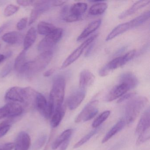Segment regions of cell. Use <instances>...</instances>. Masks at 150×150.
Returning <instances> with one entry per match:
<instances>
[{
	"label": "cell",
	"mask_w": 150,
	"mask_h": 150,
	"mask_svg": "<svg viewBox=\"0 0 150 150\" xmlns=\"http://www.w3.org/2000/svg\"><path fill=\"white\" fill-rule=\"evenodd\" d=\"M147 102V98L142 96H134L129 100L125 108V120L127 124L134 122Z\"/></svg>",
	"instance_id": "cell-1"
},
{
	"label": "cell",
	"mask_w": 150,
	"mask_h": 150,
	"mask_svg": "<svg viewBox=\"0 0 150 150\" xmlns=\"http://www.w3.org/2000/svg\"><path fill=\"white\" fill-rule=\"evenodd\" d=\"M53 57L52 51L42 52L35 60L27 62L24 73L28 75H32L45 69L50 64Z\"/></svg>",
	"instance_id": "cell-2"
},
{
	"label": "cell",
	"mask_w": 150,
	"mask_h": 150,
	"mask_svg": "<svg viewBox=\"0 0 150 150\" xmlns=\"http://www.w3.org/2000/svg\"><path fill=\"white\" fill-rule=\"evenodd\" d=\"M65 86V80L64 77L58 76L56 78L50 95V100L53 102L55 110L63 106Z\"/></svg>",
	"instance_id": "cell-3"
},
{
	"label": "cell",
	"mask_w": 150,
	"mask_h": 150,
	"mask_svg": "<svg viewBox=\"0 0 150 150\" xmlns=\"http://www.w3.org/2000/svg\"><path fill=\"white\" fill-rule=\"evenodd\" d=\"M31 88L13 87L8 90L5 95V99L8 102L20 103L28 105L32 93Z\"/></svg>",
	"instance_id": "cell-4"
},
{
	"label": "cell",
	"mask_w": 150,
	"mask_h": 150,
	"mask_svg": "<svg viewBox=\"0 0 150 150\" xmlns=\"http://www.w3.org/2000/svg\"><path fill=\"white\" fill-rule=\"evenodd\" d=\"M136 54L135 50L130 51L122 57L114 59L103 67L99 72L101 77H105L108 75L111 71L122 67L127 64L134 58Z\"/></svg>",
	"instance_id": "cell-5"
},
{
	"label": "cell",
	"mask_w": 150,
	"mask_h": 150,
	"mask_svg": "<svg viewBox=\"0 0 150 150\" xmlns=\"http://www.w3.org/2000/svg\"><path fill=\"white\" fill-rule=\"evenodd\" d=\"M63 34V29L57 28L53 32L45 35L38 44V51L42 52L51 51V50L61 39Z\"/></svg>",
	"instance_id": "cell-6"
},
{
	"label": "cell",
	"mask_w": 150,
	"mask_h": 150,
	"mask_svg": "<svg viewBox=\"0 0 150 150\" xmlns=\"http://www.w3.org/2000/svg\"><path fill=\"white\" fill-rule=\"evenodd\" d=\"M98 103L99 102L97 100L88 103L75 118V122L78 123L81 122H87L93 119L98 113Z\"/></svg>",
	"instance_id": "cell-7"
},
{
	"label": "cell",
	"mask_w": 150,
	"mask_h": 150,
	"mask_svg": "<svg viewBox=\"0 0 150 150\" xmlns=\"http://www.w3.org/2000/svg\"><path fill=\"white\" fill-rule=\"evenodd\" d=\"M98 34H95L91 36L89 38L86 40L84 42L82 43L79 47L77 48L71 55L66 59L61 66V69H64L69 66L70 65L75 62L80 57L82 52L85 49L91 44L98 36Z\"/></svg>",
	"instance_id": "cell-8"
},
{
	"label": "cell",
	"mask_w": 150,
	"mask_h": 150,
	"mask_svg": "<svg viewBox=\"0 0 150 150\" xmlns=\"http://www.w3.org/2000/svg\"><path fill=\"white\" fill-rule=\"evenodd\" d=\"M24 109L21 104L16 103L8 102L0 108V120L7 117L14 118L21 115Z\"/></svg>",
	"instance_id": "cell-9"
},
{
	"label": "cell",
	"mask_w": 150,
	"mask_h": 150,
	"mask_svg": "<svg viewBox=\"0 0 150 150\" xmlns=\"http://www.w3.org/2000/svg\"><path fill=\"white\" fill-rule=\"evenodd\" d=\"M34 8L31 11L29 24H33L39 16L44 12L49 10L51 6V1H35Z\"/></svg>",
	"instance_id": "cell-10"
},
{
	"label": "cell",
	"mask_w": 150,
	"mask_h": 150,
	"mask_svg": "<svg viewBox=\"0 0 150 150\" xmlns=\"http://www.w3.org/2000/svg\"><path fill=\"white\" fill-rule=\"evenodd\" d=\"M86 96L85 89L80 88L74 92L68 98L67 105L71 110L77 108L82 103Z\"/></svg>",
	"instance_id": "cell-11"
},
{
	"label": "cell",
	"mask_w": 150,
	"mask_h": 150,
	"mask_svg": "<svg viewBox=\"0 0 150 150\" xmlns=\"http://www.w3.org/2000/svg\"><path fill=\"white\" fill-rule=\"evenodd\" d=\"M31 145L30 136L25 132H21L17 135L14 143V150H29Z\"/></svg>",
	"instance_id": "cell-12"
},
{
	"label": "cell",
	"mask_w": 150,
	"mask_h": 150,
	"mask_svg": "<svg viewBox=\"0 0 150 150\" xmlns=\"http://www.w3.org/2000/svg\"><path fill=\"white\" fill-rule=\"evenodd\" d=\"M129 90V88L127 85L119 83L118 85L113 88L108 93L106 97V101L108 102L113 101L120 98Z\"/></svg>",
	"instance_id": "cell-13"
},
{
	"label": "cell",
	"mask_w": 150,
	"mask_h": 150,
	"mask_svg": "<svg viewBox=\"0 0 150 150\" xmlns=\"http://www.w3.org/2000/svg\"><path fill=\"white\" fill-rule=\"evenodd\" d=\"M133 28H135V27L132 21L119 24L115 27L107 36L106 41H109L112 40L113 38L120 35L121 34Z\"/></svg>",
	"instance_id": "cell-14"
},
{
	"label": "cell",
	"mask_w": 150,
	"mask_h": 150,
	"mask_svg": "<svg viewBox=\"0 0 150 150\" xmlns=\"http://www.w3.org/2000/svg\"><path fill=\"white\" fill-rule=\"evenodd\" d=\"M150 110L149 108H148L143 113L136 127V133L139 135L142 132L150 130Z\"/></svg>",
	"instance_id": "cell-15"
},
{
	"label": "cell",
	"mask_w": 150,
	"mask_h": 150,
	"mask_svg": "<svg viewBox=\"0 0 150 150\" xmlns=\"http://www.w3.org/2000/svg\"><path fill=\"white\" fill-rule=\"evenodd\" d=\"M94 75L88 70H83L81 72L79 78V86L81 89L90 86L94 82Z\"/></svg>",
	"instance_id": "cell-16"
},
{
	"label": "cell",
	"mask_w": 150,
	"mask_h": 150,
	"mask_svg": "<svg viewBox=\"0 0 150 150\" xmlns=\"http://www.w3.org/2000/svg\"><path fill=\"white\" fill-rule=\"evenodd\" d=\"M119 82L120 84H125L131 89L137 86L138 84V80L132 73L127 72L120 76Z\"/></svg>",
	"instance_id": "cell-17"
},
{
	"label": "cell",
	"mask_w": 150,
	"mask_h": 150,
	"mask_svg": "<svg viewBox=\"0 0 150 150\" xmlns=\"http://www.w3.org/2000/svg\"><path fill=\"white\" fill-rule=\"evenodd\" d=\"M150 2V1L148 0H142L137 1L133 4L130 8L121 14L118 18L120 19H123L128 16H131L136 13L138 10L149 5Z\"/></svg>",
	"instance_id": "cell-18"
},
{
	"label": "cell",
	"mask_w": 150,
	"mask_h": 150,
	"mask_svg": "<svg viewBox=\"0 0 150 150\" xmlns=\"http://www.w3.org/2000/svg\"><path fill=\"white\" fill-rule=\"evenodd\" d=\"M1 38L7 43L11 45L19 44L23 41V36L20 32L11 31L4 34Z\"/></svg>",
	"instance_id": "cell-19"
},
{
	"label": "cell",
	"mask_w": 150,
	"mask_h": 150,
	"mask_svg": "<svg viewBox=\"0 0 150 150\" xmlns=\"http://www.w3.org/2000/svg\"><path fill=\"white\" fill-rule=\"evenodd\" d=\"M101 24V20H97L92 21L88 24L82 31V33L79 35L77 41H81L85 39L90 35L91 34L93 33L100 27Z\"/></svg>",
	"instance_id": "cell-20"
},
{
	"label": "cell",
	"mask_w": 150,
	"mask_h": 150,
	"mask_svg": "<svg viewBox=\"0 0 150 150\" xmlns=\"http://www.w3.org/2000/svg\"><path fill=\"white\" fill-rule=\"evenodd\" d=\"M126 124V122L125 120L123 118L119 120L108 132L105 135V137L103 139L102 143L103 144L107 142L108 140H109L111 137L114 135H115L117 132L122 130Z\"/></svg>",
	"instance_id": "cell-21"
},
{
	"label": "cell",
	"mask_w": 150,
	"mask_h": 150,
	"mask_svg": "<svg viewBox=\"0 0 150 150\" xmlns=\"http://www.w3.org/2000/svg\"><path fill=\"white\" fill-rule=\"evenodd\" d=\"M88 6L86 3L78 2L71 6L69 8V13L74 16L81 18L82 15L86 12Z\"/></svg>",
	"instance_id": "cell-22"
},
{
	"label": "cell",
	"mask_w": 150,
	"mask_h": 150,
	"mask_svg": "<svg viewBox=\"0 0 150 150\" xmlns=\"http://www.w3.org/2000/svg\"><path fill=\"white\" fill-rule=\"evenodd\" d=\"M65 111V107L63 105L61 108L55 110L51 119V125L52 128H56L59 125L64 116Z\"/></svg>",
	"instance_id": "cell-23"
},
{
	"label": "cell",
	"mask_w": 150,
	"mask_h": 150,
	"mask_svg": "<svg viewBox=\"0 0 150 150\" xmlns=\"http://www.w3.org/2000/svg\"><path fill=\"white\" fill-rule=\"evenodd\" d=\"M27 63L26 51L23 50L16 59L14 63V67L16 71L19 73H23Z\"/></svg>",
	"instance_id": "cell-24"
},
{
	"label": "cell",
	"mask_w": 150,
	"mask_h": 150,
	"mask_svg": "<svg viewBox=\"0 0 150 150\" xmlns=\"http://www.w3.org/2000/svg\"><path fill=\"white\" fill-rule=\"evenodd\" d=\"M36 30L34 28H31L28 30L23 39V47L24 50L27 51L28 50L35 42L36 39Z\"/></svg>",
	"instance_id": "cell-25"
},
{
	"label": "cell",
	"mask_w": 150,
	"mask_h": 150,
	"mask_svg": "<svg viewBox=\"0 0 150 150\" xmlns=\"http://www.w3.org/2000/svg\"><path fill=\"white\" fill-rule=\"evenodd\" d=\"M73 132V130L72 129H68L63 132L53 142L52 146V149L53 150L57 149L65 141L70 139Z\"/></svg>",
	"instance_id": "cell-26"
},
{
	"label": "cell",
	"mask_w": 150,
	"mask_h": 150,
	"mask_svg": "<svg viewBox=\"0 0 150 150\" xmlns=\"http://www.w3.org/2000/svg\"><path fill=\"white\" fill-rule=\"evenodd\" d=\"M48 104V102L45 97L41 93L36 94L35 100V106L40 114L42 115Z\"/></svg>",
	"instance_id": "cell-27"
},
{
	"label": "cell",
	"mask_w": 150,
	"mask_h": 150,
	"mask_svg": "<svg viewBox=\"0 0 150 150\" xmlns=\"http://www.w3.org/2000/svg\"><path fill=\"white\" fill-rule=\"evenodd\" d=\"M37 28L38 31L40 35H45L53 32L57 28L53 24L44 21L39 23Z\"/></svg>",
	"instance_id": "cell-28"
},
{
	"label": "cell",
	"mask_w": 150,
	"mask_h": 150,
	"mask_svg": "<svg viewBox=\"0 0 150 150\" xmlns=\"http://www.w3.org/2000/svg\"><path fill=\"white\" fill-rule=\"evenodd\" d=\"M107 3L97 2L91 6L89 10V14L91 16H98L103 14L108 8Z\"/></svg>",
	"instance_id": "cell-29"
},
{
	"label": "cell",
	"mask_w": 150,
	"mask_h": 150,
	"mask_svg": "<svg viewBox=\"0 0 150 150\" xmlns=\"http://www.w3.org/2000/svg\"><path fill=\"white\" fill-rule=\"evenodd\" d=\"M110 110H106L99 115L93 122L92 127L94 129L99 128V126L105 122L110 115Z\"/></svg>",
	"instance_id": "cell-30"
},
{
	"label": "cell",
	"mask_w": 150,
	"mask_h": 150,
	"mask_svg": "<svg viewBox=\"0 0 150 150\" xmlns=\"http://www.w3.org/2000/svg\"><path fill=\"white\" fill-rule=\"evenodd\" d=\"M13 122V118H8L0 123V138L4 137L9 131Z\"/></svg>",
	"instance_id": "cell-31"
},
{
	"label": "cell",
	"mask_w": 150,
	"mask_h": 150,
	"mask_svg": "<svg viewBox=\"0 0 150 150\" xmlns=\"http://www.w3.org/2000/svg\"><path fill=\"white\" fill-rule=\"evenodd\" d=\"M98 128L95 129H94L91 131L89 133H88L86 136H84L79 141H78V142L74 145V148H78V147H79L80 146H81L82 145L86 143V142L88 141L93 136H94V135L97 133L98 129H99Z\"/></svg>",
	"instance_id": "cell-32"
},
{
	"label": "cell",
	"mask_w": 150,
	"mask_h": 150,
	"mask_svg": "<svg viewBox=\"0 0 150 150\" xmlns=\"http://www.w3.org/2000/svg\"><path fill=\"white\" fill-rule=\"evenodd\" d=\"M47 139V136L43 135L40 136L33 144L32 149L33 150H39L42 148L45 144Z\"/></svg>",
	"instance_id": "cell-33"
},
{
	"label": "cell",
	"mask_w": 150,
	"mask_h": 150,
	"mask_svg": "<svg viewBox=\"0 0 150 150\" xmlns=\"http://www.w3.org/2000/svg\"><path fill=\"white\" fill-rule=\"evenodd\" d=\"M20 7L18 6L10 4L7 6L5 8L4 12V15L6 17H9L17 13Z\"/></svg>",
	"instance_id": "cell-34"
},
{
	"label": "cell",
	"mask_w": 150,
	"mask_h": 150,
	"mask_svg": "<svg viewBox=\"0 0 150 150\" xmlns=\"http://www.w3.org/2000/svg\"><path fill=\"white\" fill-rule=\"evenodd\" d=\"M150 130H148L139 134V136L136 142V144L137 145H140L149 140L150 139Z\"/></svg>",
	"instance_id": "cell-35"
},
{
	"label": "cell",
	"mask_w": 150,
	"mask_h": 150,
	"mask_svg": "<svg viewBox=\"0 0 150 150\" xmlns=\"http://www.w3.org/2000/svg\"><path fill=\"white\" fill-rule=\"evenodd\" d=\"M12 68V64L11 63H8L6 64L0 71V77L2 78L6 77L10 73Z\"/></svg>",
	"instance_id": "cell-36"
},
{
	"label": "cell",
	"mask_w": 150,
	"mask_h": 150,
	"mask_svg": "<svg viewBox=\"0 0 150 150\" xmlns=\"http://www.w3.org/2000/svg\"><path fill=\"white\" fill-rule=\"evenodd\" d=\"M136 95L135 93H125V94L121 96L119 100H117V103H121L127 100H129L132 97H134Z\"/></svg>",
	"instance_id": "cell-37"
},
{
	"label": "cell",
	"mask_w": 150,
	"mask_h": 150,
	"mask_svg": "<svg viewBox=\"0 0 150 150\" xmlns=\"http://www.w3.org/2000/svg\"><path fill=\"white\" fill-rule=\"evenodd\" d=\"M28 18H23L21 19L19 22L17 23V29L19 30H22L26 28L27 26V23H28Z\"/></svg>",
	"instance_id": "cell-38"
},
{
	"label": "cell",
	"mask_w": 150,
	"mask_h": 150,
	"mask_svg": "<svg viewBox=\"0 0 150 150\" xmlns=\"http://www.w3.org/2000/svg\"><path fill=\"white\" fill-rule=\"evenodd\" d=\"M17 4L22 6L27 7L29 6H34L35 1H30V0H18L16 1Z\"/></svg>",
	"instance_id": "cell-39"
},
{
	"label": "cell",
	"mask_w": 150,
	"mask_h": 150,
	"mask_svg": "<svg viewBox=\"0 0 150 150\" xmlns=\"http://www.w3.org/2000/svg\"><path fill=\"white\" fill-rule=\"evenodd\" d=\"M14 148V143H7L0 147V150H12Z\"/></svg>",
	"instance_id": "cell-40"
},
{
	"label": "cell",
	"mask_w": 150,
	"mask_h": 150,
	"mask_svg": "<svg viewBox=\"0 0 150 150\" xmlns=\"http://www.w3.org/2000/svg\"><path fill=\"white\" fill-rule=\"evenodd\" d=\"M65 1H52V6H59L64 4Z\"/></svg>",
	"instance_id": "cell-41"
},
{
	"label": "cell",
	"mask_w": 150,
	"mask_h": 150,
	"mask_svg": "<svg viewBox=\"0 0 150 150\" xmlns=\"http://www.w3.org/2000/svg\"><path fill=\"white\" fill-rule=\"evenodd\" d=\"M55 71V69H54V68H51V69H50V70H48V71H46L44 73V76L45 77H50V76L52 75V74L54 73Z\"/></svg>",
	"instance_id": "cell-42"
},
{
	"label": "cell",
	"mask_w": 150,
	"mask_h": 150,
	"mask_svg": "<svg viewBox=\"0 0 150 150\" xmlns=\"http://www.w3.org/2000/svg\"><path fill=\"white\" fill-rule=\"evenodd\" d=\"M69 139H68V140H66V141H65L64 143H63L61 145V146H60V150H66V149H67V147H68V145L69 144Z\"/></svg>",
	"instance_id": "cell-43"
},
{
	"label": "cell",
	"mask_w": 150,
	"mask_h": 150,
	"mask_svg": "<svg viewBox=\"0 0 150 150\" xmlns=\"http://www.w3.org/2000/svg\"><path fill=\"white\" fill-rule=\"evenodd\" d=\"M6 57L3 54H0V64L2 63L6 59Z\"/></svg>",
	"instance_id": "cell-44"
},
{
	"label": "cell",
	"mask_w": 150,
	"mask_h": 150,
	"mask_svg": "<svg viewBox=\"0 0 150 150\" xmlns=\"http://www.w3.org/2000/svg\"><path fill=\"white\" fill-rule=\"evenodd\" d=\"M6 26L7 24H6L3 25V26H1V27H0V34H1V33H2V31L5 29Z\"/></svg>",
	"instance_id": "cell-45"
},
{
	"label": "cell",
	"mask_w": 150,
	"mask_h": 150,
	"mask_svg": "<svg viewBox=\"0 0 150 150\" xmlns=\"http://www.w3.org/2000/svg\"><path fill=\"white\" fill-rule=\"evenodd\" d=\"M0 48H1V45H0Z\"/></svg>",
	"instance_id": "cell-46"
}]
</instances>
